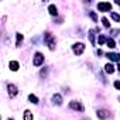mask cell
<instances>
[{
    "label": "cell",
    "mask_w": 120,
    "mask_h": 120,
    "mask_svg": "<svg viewBox=\"0 0 120 120\" xmlns=\"http://www.w3.org/2000/svg\"><path fill=\"white\" fill-rule=\"evenodd\" d=\"M42 62H44V55H42L41 52H37V54L34 55V59H33V65H34V67H40Z\"/></svg>",
    "instance_id": "cell-1"
},
{
    "label": "cell",
    "mask_w": 120,
    "mask_h": 120,
    "mask_svg": "<svg viewBox=\"0 0 120 120\" xmlns=\"http://www.w3.org/2000/svg\"><path fill=\"white\" fill-rule=\"evenodd\" d=\"M72 49H74L75 55H81V54L85 51V45H83L82 42H76V44L72 45Z\"/></svg>",
    "instance_id": "cell-2"
},
{
    "label": "cell",
    "mask_w": 120,
    "mask_h": 120,
    "mask_svg": "<svg viewBox=\"0 0 120 120\" xmlns=\"http://www.w3.org/2000/svg\"><path fill=\"white\" fill-rule=\"evenodd\" d=\"M117 68H119V71H120V64H119V67H117Z\"/></svg>",
    "instance_id": "cell-21"
},
{
    "label": "cell",
    "mask_w": 120,
    "mask_h": 120,
    "mask_svg": "<svg viewBox=\"0 0 120 120\" xmlns=\"http://www.w3.org/2000/svg\"><path fill=\"white\" fill-rule=\"evenodd\" d=\"M106 56L110 59V61H114V62L120 61V55H117V54H114V52H109V54H106Z\"/></svg>",
    "instance_id": "cell-7"
},
{
    "label": "cell",
    "mask_w": 120,
    "mask_h": 120,
    "mask_svg": "<svg viewBox=\"0 0 120 120\" xmlns=\"http://www.w3.org/2000/svg\"><path fill=\"white\" fill-rule=\"evenodd\" d=\"M107 47H109V48H114V47H116V42H114V40L109 38V40H107Z\"/></svg>",
    "instance_id": "cell-15"
},
{
    "label": "cell",
    "mask_w": 120,
    "mask_h": 120,
    "mask_svg": "<svg viewBox=\"0 0 120 120\" xmlns=\"http://www.w3.org/2000/svg\"><path fill=\"white\" fill-rule=\"evenodd\" d=\"M7 89H9V95H10V98H14V96L19 93L16 85H13V83H9V85H7Z\"/></svg>",
    "instance_id": "cell-5"
},
{
    "label": "cell",
    "mask_w": 120,
    "mask_h": 120,
    "mask_svg": "<svg viewBox=\"0 0 120 120\" xmlns=\"http://www.w3.org/2000/svg\"><path fill=\"white\" fill-rule=\"evenodd\" d=\"M114 88L120 90V82H119V81H116V82H114Z\"/></svg>",
    "instance_id": "cell-20"
},
{
    "label": "cell",
    "mask_w": 120,
    "mask_h": 120,
    "mask_svg": "<svg viewBox=\"0 0 120 120\" xmlns=\"http://www.w3.org/2000/svg\"><path fill=\"white\" fill-rule=\"evenodd\" d=\"M98 9H99V11H110L112 10V4L110 3H99Z\"/></svg>",
    "instance_id": "cell-4"
},
{
    "label": "cell",
    "mask_w": 120,
    "mask_h": 120,
    "mask_svg": "<svg viewBox=\"0 0 120 120\" xmlns=\"http://www.w3.org/2000/svg\"><path fill=\"white\" fill-rule=\"evenodd\" d=\"M9 120H13V119H9Z\"/></svg>",
    "instance_id": "cell-22"
},
{
    "label": "cell",
    "mask_w": 120,
    "mask_h": 120,
    "mask_svg": "<svg viewBox=\"0 0 120 120\" xmlns=\"http://www.w3.org/2000/svg\"><path fill=\"white\" fill-rule=\"evenodd\" d=\"M89 16H90V17H92V20H93V21H95V23H96V21H98V16H96V14H95V13H93V11H90V14H89Z\"/></svg>",
    "instance_id": "cell-19"
},
{
    "label": "cell",
    "mask_w": 120,
    "mask_h": 120,
    "mask_svg": "<svg viewBox=\"0 0 120 120\" xmlns=\"http://www.w3.org/2000/svg\"><path fill=\"white\" fill-rule=\"evenodd\" d=\"M110 16H112V19H113L114 21H120V17H119V14H117V13L112 11V14H110Z\"/></svg>",
    "instance_id": "cell-16"
},
{
    "label": "cell",
    "mask_w": 120,
    "mask_h": 120,
    "mask_svg": "<svg viewBox=\"0 0 120 120\" xmlns=\"http://www.w3.org/2000/svg\"><path fill=\"white\" fill-rule=\"evenodd\" d=\"M98 117H99V119H102V120H107V119H110V117H112V113H110L109 110L103 109V110H99V112H98Z\"/></svg>",
    "instance_id": "cell-3"
},
{
    "label": "cell",
    "mask_w": 120,
    "mask_h": 120,
    "mask_svg": "<svg viewBox=\"0 0 120 120\" xmlns=\"http://www.w3.org/2000/svg\"><path fill=\"white\" fill-rule=\"evenodd\" d=\"M21 40H23V34H20V33H19V34H17V44H16L17 47H20V44H21Z\"/></svg>",
    "instance_id": "cell-18"
},
{
    "label": "cell",
    "mask_w": 120,
    "mask_h": 120,
    "mask_svg": "<svg viewBox=\"0 0 120 120\" xmlns=\"http://www.w3.org/2000/svg\"><path fill=\"white\" fill-rule=\"evenodd\" d=\"M69 107L74 109V110H78V112H83V106L79 102H71L69 103Z\"/></svg>",
    "instance_id": "cell-6"
},
{
    "label": "cell",
    "mask_w": 120,
    "mask_h": 120,
    "mask_svg": "<svg viewBox=\"0 0 120 120\" xmlns=\"http://www.w3.org/2000/svg\"><path fill=\"white\" fill-rule=\"evenodd\" d=\"M23 120H33V113L30 110H26L24 116H23Z\"/></svg>",
    "instance_id": "cell-11"
},
{
    "label": "cell",
    "mask_w": 120,
    "mask_h": 120,
    "mask_svg": "<svg viewBox=\"0 0 120 120\" xmlns=\"http://www.w3.org/2000/svg\"><path fill=\"white\" fill-rule=\"evenodd\" d=\"M28 100H30L31 103H34V105L38 103V98H37L35 95H30V96H28Z\"/></svg>",
    "instance_id": "cell-13"
},
{
    "label": "cell",
    "mask_w": 120,
    "mask_h": 120,
    "mask_svg": "<svg viewBox=\"0 0 120 120\" xmlns=\"http://www.w3.org/2000/svg\"><path fill=\"white\" fill-rule=\"evenodd\" d=\"M10 69H11V71H17V69H19V62L11 61V62H10Z\"/></svg>",
    "instance_id": "cell-12"
},
{
    "label": "cell",
    "mask_w": 120,
    "mask_h": 120,
    "mask_svg": "<svg viewBox=\"0 0 120 120\" xmlns=\"http://www.w3.org/2000/svg\"><path fill=\"white\" fill-rule=\"evenodd\" d=\"M48 11H49L51 16H56V14H58V9H56V6H54V4H51V6L48 7Z\"/></svg>",
    "instance_id": "cell-9"
},
{
    "label": "cell",
    "mask_w": 120,
    "mask_h": 120,
    "mask_svg": "<svg viewBox=\"0 0 120 120\" xmlns=\"http://www.w3.org/2000/svg\"><path fill=\"white\" fill-rule=\"evenodd\" d=\"M105 71H106L107 74H113V72H114V67H113V64H106V65H105Z\"/></svg>",
    "instance_id": "cell-10"
},
{
    "label": "cell",
    "mask_w": 120,
    "mask_h": 120,
    "mask_svg": "<svg viewBox=\"0 0 120 120\" xmlns=\"http://www.w3.org/2000/svg\"><path fill=\"white\" fill-rule=\"evenodd\" d=\"M102 23H103V26H105L106 28H109V27H110V23H109V20H107V19H105V17H103V19H102Z\"/></svg>",
    "instance_id": "cell-17"
},
{
    "label": "cell",
    "mask_w": 120,
    "mask_h": 120,
    "mask_svg": "<svg viewBox=\"0 0 120 120\" xmlns=\"http://www.w3.org/2000/svg\"><path fill=\"white\" fill-rule=\"evenodd\" d=\"M105 41H106V37L100 34V35H99V38H98V42H99V45H103V44H105Z\"/></svg>",
    "instance_id": "cell-14"
},
{
    "label": "cell",
    "mask_w": 120,
    "mask_h": 120,
    "mask_svg": "<svg viewBox=\"0 0 120 120\" xmlns=\"http://www.w3.org/2000/svg\"><path fill=\"white\" fill-rule=\"evenodd\" d=\"M52 102H54V105H58L59 106V105L62 103V96L61 95H54L52 96Z\"/></svg>",
    "instance_id": "cell-8"
}]
</instances>
